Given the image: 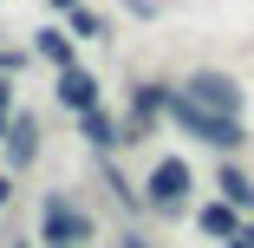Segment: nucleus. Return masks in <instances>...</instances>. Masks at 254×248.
Here are the masks:
<instances>
[{"label":"nucleus","mask_w":254,"mask_h":248,"mask_svg":"<svg viewBox=\"0 0 254 248\" xmlns=\"http://www.w3.org/2000/svg\"><path fill=\"white\" fill-rule=\"evenodd\" d=\"M163 111H170V118H176V124H183L189 137H202V144H215V151H235V144L248 137V131H241V118H215V111H202V105H189L183 91L170 98Z\"/></svg>","instance_id":"nucleus-1"},{"label":"nucleus","mask_w":254,"mask_h":248,"mask_svg":"<svg viewBox=\"0 0 254 248\" xmlns=\"http://www.w3.org/2000/svg\"><path fill=\"white\" fill-rule=\"evenodd\" d=\"M183 98H189V105H202V111H215V118H235V111H241V85L222 79V72H195Z\"/></svg>","instance_id":"nucleus-2"},{"label":"nucleus","mask_w":254,"mask_h":248,"mask_svg":"<svg viewBox=\"0 0 254 248\" xmlns=\"http://www.w3.org/2000/svg\"><path fill=\"white\" fill-rule=\"evenodd\" d=\"M91 235V222L65 203V196H53V203H46V242H53V248H72V242H85Z\"/></svg>","instance_id":"nucleus-3"},{"label":"nucleus","mask_w":254,"mask_h":248,"mask_svg":"<svg viewBox=\"0 0 254 248\" xmlns=\"http://www.w3.org/2000/svg\"><path fill=\"white\" fill-rule=\"evenodd\" d=\"M183 189H189V164H157V170H150V203H157V209H176L183 203Z\"/></svg>","instance_id":"nucleus-4"},{"label":"nucleus","mask_w":254,"mask_h":248,"mask_svg":"<svg viewBox=\"0 0 254 248\" xmlns=\"http://www.w3.org/2000/svg\"><path fill=\"white\" fill-rule=\"evenodd\" d=\"M59 105H72L78 118H85V111H98V85H91V72H78V66H72V72H59Z\"/></svg>","instance_id":"nucleus-5"},{"label":"nucleus","mask_w":254,"mask_h":248,"mask_svg":"<svg viewBox=\"0 0 254 248\" xmlns=\"http://www.w3.org/2000/svg\"><path fill=\"white\" fill-rule=\"evenodd\" d=\"M33 151H39V124H33V118H13V137H7L13 170H26V164H33Z\"/></svg>","instance_id":"nucleus-6"},{"label":"nucleus","mask_w":254,"mask_h":248,"mask_svg":"<svg viewBox=\"0 0 254 248\" xmlns=\"http://www.w3.org/2000/svg\"><path fill=\"white\" fill-rule=\"evenodd\" d=\"M202 229H209L215 242H235V235H241V222H235V203H209V209H202Z\"/></svg>","instance_id":"nucleus-7"},{"label":"nucleus","mask_w":254,"mask_h":248,"mask_svg":"<svg viewBox=\"0 0 254 248\" xmlns=\"http://www.w3.org/2000/svg\"><path fill=\"white\" fill-rule=\"evenodd\" d=\"M222 196H228L235 209H248V203H254V183H248L241 170H222Z\"/></svg>","instance_id":"nucleus-8"},{"label":"nucleus","mask_w":254,"mask_h":248,"mask_svg":"<svg viewBox=\"0 0 254 248\" xmlns=\"http://www.w3.org/2000/svg\"><path fill=\"white\" fill-rule=\"evenodd\" d=\"M39 53L53 59L59 72H72V46H65V33H39Z\"/></svg>","instance_id":"nucleus-9"},{"label":"nucleus","mask_w":254,"mask_h":248,"mask_svg":"<svg viewBox=\"0 0 254 248\" xmlns=\"http://www.w3.org/2000/svg\"><path fill=\"white\" fill-rule=\"evenodd\" d=\"M85 137H91V144H118V131H111L105 111H85Z\"/></svg>","instance_id":"nucleus-10"},{"label":"nucleus","mask_w":254,"mask_h":248,"mask_svg":"<svg viewBox=\"0 0 254 248\" xmlns=\"http://www.w3.org/2000/svg\"><path fill=\"white\" fill-rule=\"evenodd\" d=\"M72 33H85V39H98L105 26H98V13H85V7H78V13H72Z\"/></svg>","instance_id":"nucleus-11"},{"label":"nucleus","mask_w":254,"mask_h":248,"mask_svg":"<svg viewBox=\"0 0 254 248\" xmlns=\"http://www.w3.org/2000/svg\"><path fill=\"white\" fill-rule=\"evenodd\" d=\"M13 66H20V59H13V53H0V72H13Z\"/></svg>","instance_id":"nucleus-12"},{"label":"nucleus","mask_w":254,"mask_h":248,"mask_svg":"<svg viewBox=\"0 0 254 248\" xmlns=\"http://www.w3.org/2000/svg\"><path fill=\"white\" fill-rule=\"evenodd\" d=\"M53 7H65V13H78V0H53Z\"/></svg>","instance_id":"nucleus-13"},{"label":"nucleus","mask_w":254,"mask_h":248,"mask_svg":"<svg viewBox=\"0 0 254 248\" xmlns=\"http://www.w3.org/2000/svg\"><path fill=\"white\" fill-rule=\"evenodd\" d=\"M0 105H7V85H0Z\"/></svg>","instance_id":"nucleus-14"},{"label":"nucleus","mask_w":254,"mask_h":248,"mask_svg":"<svg viewBox=\"0 0 254 248\" xmlns=\"http://www.w3.org/2000/svg\"><path fill=\"white\" fill-rule=\"evenodd\" d=\"M130 248H143V242H137V235H130Z\"/></svg>","instance_id":"nucleus-15"}]
</instances>
